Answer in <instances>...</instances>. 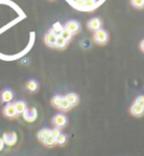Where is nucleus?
<instances>
[{
    "label": "nucleus",
    "mask_w": 144,
    "mask_h": 156,
    "mask_svg": "<svg viewBox=\"0 0 144 156\" xmlns=\"http://www.w3.org/2000/svg\"><path fill=\"white\" fill-rule=\"evenodd\" d=\"M65 100L69 102L70 106H73L78 103V95H77L75 93H69L65 96Z\"/></svg>",
    "instance_id": "obj_12"
},
{
    "label": "nucleus",
    "mask_w": 144,
    "mask_h": 156,
    "mask_svg": "<svg viewBox=\"0 0 144 156\" xmlns=\"http://www.w3.org/2000/svg\"><path fill=\"white\" fill-rule=\"evenodd\" d=\"M56 37L54 33L49 32L46 35H45V43H46L49 47H55V42H56Z\"/></svg>",
    "instance_id": "obj_8"
},
{
    "label": "nucleus",
    "mask_w": 144,
    "mask_h": 156,
    "mask_svg": "<svg viewBox=\"0 0 144 156\" xmlns=\"http://www.w3.org/2000/svg\"><path fill=\"white\" fill-rule=\"evenodd\" d=\"M53 123L56 126V128H62V127H64L66 125V118L63 114H56L53 118Z\"/></svg>",
    "instance_id": "obj_5"
},
{
    "label": "nucleus",
    "mask_w": 144,
    "mask_h": 156,
    "mask_svg": "<svg viewBox=\"0 0 144 156\" xmlns=\"http://www.w3.org/2000/svg\"><path fill=\"white\" fill-rule=\"evenodd\" d=\"M96 5V0H85V5L83 7L87 8V9H91Z\"/></svg>",
    "instance_id": "obj_21"
},
{
    "label": "nucleus",
    "mask_w": 144,
    "mask_h": 156,
    "mask_svg": "<svg viewBox=\"0 0 144 156\" xmlns=\"http://www.w3.org/2000/svg\"><path fill=\"white\" fill-rule=\"evenodd\" d=\"M61 100H62V96L55 95L54 98H52V105H54L55 108H59V106H60V103H61Z\"/></svg>",
    "instance_id": "obj_18"
},
{
    "label": "nucleus",
    "mask_w": 144,
    "mask_h": 156,
    "mask_svg": "<svg viewBox=\"0 0 144 156\" xmlns=\"http://www.w3.org/2000/svg\"><path fill=\"white\" fill-rule=\"evenodd\" d=\"M135 103H136L137 105H140V106H142V108H144V95H142V96H139V98H136Z\"/></svg>",
    "instance_id": "obj_23"
},
{
    "label": "nucleus",
    "mask_w": 144,
    "mask_h": 156,
    "mask_svg": "<svg viewBox=\"0 0 144 156\" xmlns=\"http://www.w3.org/2000/svg\"><path fill=\"white\" fill-rule=\"evenodd\" d=\"M50 135H51L50 130L45 128V129H42V130H39V133H37V137H39V139L41 141H44L47 138V137L50 136Z\"/></svg>",
    "instance_id": "obj_13"
},
{
    "label": "nucleus",
    "mask_w": 144,
    "mask_h": 156,
    "mask_svg": "<svg viewBox=\"0 0 144 156\" xmlns=\"http://www.w3.org/2000/svg\"><path fill=\"white\" fill-rule=\"evenodd\" d=\"M131 112H132V114L135 115V117H141V115L144 113V108L137 105L136 103H134L132 105V108H131Z\"/></svg>",
    "instance_id": "obj_11"
},
{
    "label": "nucleus",
    "mask_w": 144,
    "mask_h": 156,
    "mask_svg": "<svg viewBox=\"0 0 144 156\" xmlns=\"http://www.w3.org/2000/svg\"><path fill=\"white\" fill-rule=\"evenodd\" d=\"M65 141H66V136H65V135H63V133H60V135L55 138V144L63 145Z\"/></svg>",
    "instance_id": "obj_17"
},
{
    "label": "nucleus",
    "mask_w": 144,
    "mask_h": 156,
    "mask_svg": "<svg viewBox=\"0 0 144 156\" xmlns=\"http://www.w3.org/2000/svg\"><path fill=\"white\" fill-rule=\"evenodd\" d=\"M50 133H51V136H53L56 138L61 133H60V129L59 128H54V129H52V130H50Z\"/></svg>",
    "instance_id": "obj_24"
},
{
    "label": "nucleus",
    "mask_w": 144,
    "mask_h": 156,
    "mask_svg": "<svg viewBox=\"0 0 144 156\" xmlns=\"http://www.w3.org/2000/svg\"><path fill=\"white\" fill-rule=\"evenodd\" d=\"M1 102L2 103H10L12 101V98H14V93H12V90H2V93H1Z\"/></svg>",
    "instance_id": "obj_6"
},
{
    "label": "nucleus",
    "mask_w": 144,
    "mask_h": 156,
    "mask_svg": "<svg viewBox=\"0 0 144 156\" xmlns=\"http://www.w3.org/2000/svg\"><path fill=\"white\" fill-rule=\"evenodd\" d=\"M141 49L144 51V40L142 41V42H141Z\"/></svg>",
    "instance_id": "obj_27"
},
{
    "label": "nucleus",
    "mask_w": 144,
    "mask_h": 156,
    "mask_svg": "<svg viewBox=\"0 0 144 156\" xmlns=\"http://www.w3.org/2000/svg\"><path fill=\"white\" fill-rule=\"evenodd\" d=\"M4 114H5V117H7V118H16L18 115L17 112H16L15 105L12 104V103L6 104V106L4 108Z\"/></svg>",
    "instance_id": "obj_3"
},
{
    "label": "nucleus",
    "mask_w": 144,
    "mask_h": 156,
    "mask_svg": "<svg viewBox=\"0 0 144 156\" xmlns=\"http://www.w3.org/2000/svg\"><path fill=\"white\" fill-rule=\"evenodd\" d=\"M79 28H80L79 23L78 22H75V20H70V22H68V23L65 24V30H68L71 34L77 33V32L79 31Z\"/></svg>",
    "instance_id": "obj_7"
},
{
    "label": "nucleus",
    "mask_w": 144,
    "mask_h": 156,
    "mask_svg": "<svg viewBox=\"0 0 144 156\" xmlns=\"http://www.w3.org/2000/svg\"><path fill=\"white\" fill-rule=\"evenodd\" d=\"M26 88H27L29 92H35L39 88V84L36 80H29V82L26 84Z\"/></svg>",
    "instance_id": "obj_14"
},
{
    "label": "nucleus",
    "mask_w": 144,
    "mask_h": 156,
    "mask_svg": "<svg viewBox=\"0 0 144 156\" xmlns=\"http://www.w3.org/2000/svg\"><path fill=\"white\" fill-rule=\"evenodd\" d=\"M4 146H5L4 140H2V138H0V151H2V149H4Z\"/></svg>",
    "instance_id": "obj_26"
},
{
    "label": "nucleus",
    "mask_w": 144,
    "mask_h": 156,
    "mask_svg": "<svg viewBox=\"0 0 144 156\" xmlns=\"http://www.w3.org/2000/svg\"><path fill=\"white\" fill-rule=\"evenodd\" d=\"M43 143L46 145V146H53V145L55 144V137L51 136V135H50V136L47 137V138L43 141Z\"/></svg>",
    "instance_id": "obj_19"
},
{
    "label": "nucleus",
    "mask_w": 144,
    "mask_h": 156,
    "mask_svg": "<svg viewBox=\"0 0 144 156\" xmlns=\"http://www.w3.org/2000/svg\"><path fill=\"white\" fill-rule=\"evenodd\" d=\"M100 26H101V20L99 18H92V20H90V22L88 23V27L90 30H92V31H98V30H100Z\"/></svg>",
    "instance_id": "obj_9"
},
{
    "label": "nucleus",
    "mask_w": 144,
    "mask_h": 156,
    "mask_svg": "<svg viewBox=\"0 0 144 156\" xmlns=\"http://www.w3.org/2000/svg\"><path fill=\"white\" fill-rule=\"evenodd\" d=\"M132 5L134 7L141 8L144 5V0H132Z\"/></svg>",
    "instance_id": "obj_22"
},
{
    "label": "nucleus",
    "mask_w": 144,
    "mask_h": 156,
    "mask_svg": "<svg viewBox=\"0 0 144 156\" xmlns=\"http://www.w3.org/2000/svg\"><path fill=\"white\" fill-rule=\"evenodd\" d=\"M74 2H75V5H77L78 7H83L85 0H74Z\"/></svg>",
    "instance_id": "obj_25"
},
{
    "label": "nucleus",
    "mask_w": 144,
    "mask_h": 156,
    "mask_svg": "<svg viewBox=\"0 0 144 156\" xmlns=\"http://www.w3.org/2000/svg\"><path fill=\"white\" fill-rule=\"evenodd\" d=\"M60 36H61V37H62V39L66 42V41L71 40V37H72V34H71V33L68 31V30L63 28L62 31H61V33H60Z\"/></svg>",
    "instance_id": "obj_15"
},
{
    "label": "nucleus",
    "mask_w": 144,
    "mask_h": 156,
    "mask_svg": "<svg viewBox=\"0 0 144 156\" xmlns=\"http://www.w3.org/2000/svg\"><path fill=\"white\" fill-rule=\"evenodd\" d=\"M94 39H95V41L97 43H99V44H104V43L107 42L108 35H107L106 31H104V30L100 28V30L96 31V33H95V35H94Z\"/></svg>",
    "instance_id": "obj_1"
},
{
    "label": "nucleus",
    "mask_w": 144,
    "mask_h": 156,
    "mask_svg": "<svg viewBox=\"0 0 144 156\" xmlns=\"http://www.w3.org/2000/svg\"><path fill=\"white\" fill-rule=\"evenodd\" d=\"M60 109L62 110H68L69 108H70V104H69V102L66 101L65 98H62V100H61V103H60V106H59Z\"/></svg>",
    "instance_id": "obj_20"
},
{
    "label": "nucleus",
    "mask_w": 144,
    "mask_h": 156,
    "mask_svg": "<svg viewBox=\"0 0 144 156\" xmlns=\"http://www.w3.org/2000/svg\"><path fill=\"white\" fill-rule=\"evenodd\" d=\"M2 140L6 145L8 146H12V145L16 144L17 141V135L15 133H5L2 136Z\"/></svg>",
    "instance_id": "obj_4"
},
{
    "label": "nucleus",
    "mask_w": 144,
    "mask_h": 156,
    "mask_svg": "<svg viewBox=\"0 0 144 156\" xmlns=\"http://www.w3.org/2000/svg\"><path fill=\"white\" fill-rule=\"evenodd\" d=\"M65 44H66V42L60 35L56 37V42H55V47L56 48H59V49H63V48L65 47Z\"/></svg>",
    "instance_id": "obj_16"
},
{
    "label": "nucleus",
    "mask_w": 144,
    "mask_h": 156,
    "mask_svg": "<svg viewBox=\"0 0 144 156\" xmlns=\"http://www.w3.org/2000/svg\"><path fill=\"white\" fill-rule=\"evenodd\" d=\"M23 117H24V120L26 121V122H34L36 120V118H37V111L34 108L26 110L23 113Z\"/></svg>",
    "instance_id": "obj_2"
},
{
    "label": "nucleus",
    "mask_w": 144,
    "mask_h": 156,
    "mask_svg": "<svg viewBox=\"0 0 144 156\" xmlns=\"http://www.w3.org/2000/svg\"><path fill=\"white\" fill-rule=\"evenodd\" d=\"M14 105H15L17 114H23L24 112L27 110V105H26V103H25L24 101H17Z\"/></svg>",
    "instance_id": "obj_10"
}]
</instances>
